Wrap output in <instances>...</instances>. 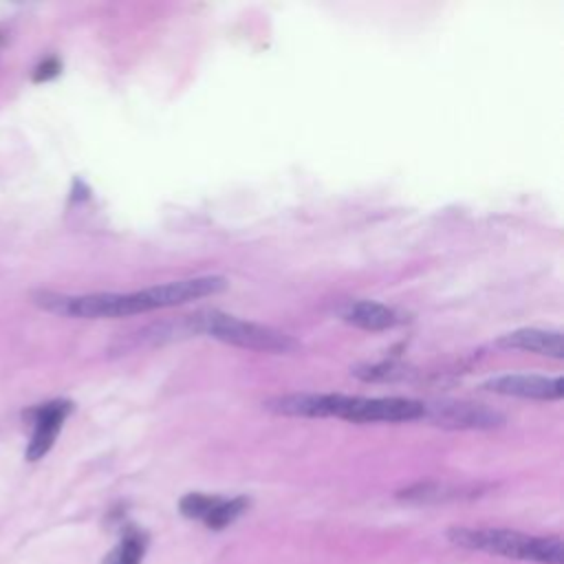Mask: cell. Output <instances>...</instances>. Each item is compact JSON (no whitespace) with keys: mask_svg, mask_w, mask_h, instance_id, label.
I'll return each mask as SVG.
<instances>
[{"mask_svg":"<svg viewBox=\"0 0 564 564\" xmlns=\"http://www.w3.org/2000/svg\"><path fill=\"white\" fill-rule=\"evenodd\" d=\"M447 538L452 544L469 551H485L491 555L538 564H564V544L555 535H527L511 529L489 527H454L447 531Z\"/></svg>","mask_w":564,"mask_h":564,"instance_id":"obj_1","label":"cell"},{"mask_svg":"<svg viewBox=\"0 0 564 564\" xmlns=\"http://www.w3.org/2000/svg\"><path fill=\"white\" fill-rule=\"evenodd\" d=\"M192 335H209L218 341L249 348V350H260V352H275V355H289L300 348V341L293 339L291 335L275 330L264 324H256L249 319H240L236 315L207 308L187 315Z\"/></svg>","mask_w":564,"mask_h":564,"instance_id":"obj_2","label":"cell"},{"mask_svg":"<svg viewBox=\"0 0 564 564\" xmlns=\"http://www.w3.org/2000/svg\"><path fill=\"white\" fill-rule=\"evenodd\" d=\"M335 416L352 423H399L425 416V403L405 397H348L337 394Z\"/></svg>","mask_w":564,"mask_h":564,"instance_id":"obj_3","label":"cell"},{"mask_svg":"<svg viewBox=\"0 0 564 564\" xmlns=\"http://www.w3.org/2000/svg\"><path fill=\"white\" fill-rule=\"evenodd\" d=\"M227 284L229 282L223 275H196V278L174 280V282L143 289V291H134V295H137L139 311L148 313L154 308H170V306L187 304L192 300L223 293L227 289Z\"/></svg>","mask_w":564,"mask_h":564,"instance_id":"obj_4","label":"cell"},{"mask_svg":"<svg viewBox=\"0 0 564 564\" xmlns=\"http://www.w3.org/2000/svg\"><path fill=\"white\" fill-rule=\"evenodd\" d=\"M423 419L447 430H494L505 423V414L494 408L454 399L425 403Z\"/></svg>","mask_w":564,"mask_h":564,"instance_id":"obj_5","label":"cell"},{"mask_svg":"<svg viewBox=\"0 0 564 564\" xmlns=\"http://www.w3.org/2000/svg\"><path fill=\"white\" fill-rule=\"evenodd\" d=\"M73 412V403L66 399H55L48 403H40L35 408H31L29 412H24V416L31 421L33 425V434L31 441L26 445L24 456L29 460H37L44 454H48V449L53 447L66 416Z\"/></svg>","mask_w":564,"mask_h":564,"instance_id":"obj_6","label":"cell"},{"mask_svg":"<svg viewBox=\"0 0 564 564\" xmlns=\"http://www.w3.org/2000/svg\"><path fill=\"white\" fill-rule=\"evenodd\" d=\"M482 390L505 394V397L557 401L564 394V381L562 377H542V375H500L485 381Z\"/></svg>","mask_w":564,"mask_h":564,"instance_id":"obj_7","label":"cell"},{"mask_svg":"<svg viewBox=\"0 0 564 564\" xmlns=\"http://www.w3.org/2000/svg\"><path fill=\"white\" fill-rule=\"evenodd\" d=\"M337 394H317V392H293L267 399L262 403L264 410L284 416H333L335 414Z\"/></svg>","mask_w":564,"mask_h":564,"instance_id":"obj_8","label":"cell"},{"mask_svg":"<svg viewBox=\"0 0 564 564\" xmlns=\"http://www.w3.org/2000/svg\"><path fill=\"white\" fill-rule=\"evenodd\" d=\"M502 348L529 350L544 357L562 359L564 357V335L562 330H544V328H518L498 339Z\"/></svg>","mask_w":564,"mask_h":564,"instance_id":"obj_9","label":"cell"},{"mask_svg":"<svg viewBox=\"0 0 564 564\" xmlns=\"http://www.w3.org/2000/svg\"><path fill=\"white\" fill-rule=\"evenodd\" d=\"M339 315L344 322L364 328V330H388L401 322L399 313L381 302L372 300H355L346 302L339 308Z\"/></svg>","mask_w":564,"mask_h":564,"instance_id":"obj_10","label":"cell"},{"mask_svg":"<svg viewBox=\"0 0 564 564\" xmlns=\"http://www.w3.org/2000/svg\"><path fill=\"white\" fill-rule=\"evenodd\" d=\"M145 546L148 538L137 529H128L119 544L108 553L104 564H141Z\"/></svg>","mask_w":564,"mask_h":564,"instance_id":"obj_11","label":"cell"},{"mask_svg":"<svg viewBox=\"0 0 564 564\" xmlns=\"http://www.w3.org/2000/svg\"><path fill=\"white\" fill-rule=\"evenodd\" d=\"M249 509V498L245 496H236V498H218V502L214 505V509L207 513V518L203 520L205 527L220 531L225 527H229L236 518H240L245 511Z\"/></svg>","mask_w":564,"mask_h":564,"instance_id":"obj_12","label":"cell"},{"mask_svg":"<svg viewBox=\"0 0 564 564\" xmlns=\"http://www.w3.org/2000/svg\"><path fill=\"white\" fill-rule=\"evenodd\" d=\"M352 375L364 381H399V379H408L412 375V370L403 364L381 361V364L357 366V368H352Z\"/></svg>","mask_w":564,"mask_h":564,"instance_id":"obj_13","label":"cell"},{"mask_svg":"<svg viewBox=\"0 0 564 564\" xmlns=\"http://www.w3.org/2000/svg\"><path fill=\"white\" fill-rule=\"evenodd\" d=\"M220 496H209V494H187L181 498L178 502V509L185 518H192V520H205L207 513L214 509V505L218 502Z\"/></svg>","mask_w":564,"mask_h":564,"instance_id":"obj_14","label":"cell"},{"mask_svg":"<svg viewBox=\"0 0 564 564\" xmlns=\"http://www.w3.org/2000/svg\"><path fill=\"white\" fill-rule=\"evenodd\" d=\"M62 70V64L57 57H46L44 62H40L33 70V82H48L53 77H57Z\"/></svg>","mask_w":564,"mask_h":564,"instance_id":"obj_15","label":"cell"}]
</instances>
